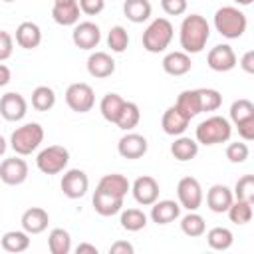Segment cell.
Masks as SVG:
<instances>
[{
  "label": "cell",
  "instance_id": "obj_1",
  "mask_svg": "<svg viewBox=\"0 0 254 254\" xmlns=\"http://www.w3.org/2000/svg\"><path fill=\"white\" fill-rule=\"evenodd\" d=\"M210 38V26L204 16L200 14H190L185 16L179 32V42L183 52L187 54H200Z\"/></svg>",
  "mask_w": 254,
  "mask_h": 254
},
{
  "label": "cell",
  "instance_id": "obj_2",
  "mask_svg": "<svg viewBox=\"0 0 254 254\" xmlns=\"http://www.w3.org/2000/svg\"><path fill=\"white\" fill-rule=\"evenodd\" d=\"M214 28L222 38L236 40L246 32L248 20L246 14L236 6H222L214 12Z\"/></svg>",
  "mask_w": 254,
  "mask_h": 254
},
{
  "label": "cell",
  "instance_id": "obj_3",
  "mask_svg": "<svg viewBox=\"0 0 254 254\" xmlns=\"http://www.w3.org/2000/svg\"><path fill=\"white\" fill-rule=\"evenodd\" d=\"M232 135V127L230 121L222 115H210L204 121H200L196 125L194 137L196 143L200 145H218V143H226Z\"/></svg>",
  "mask_w": 254,
  "mask_h": 254
},
{
  "label": "cell",
  "instance_id": "obj_4",
  "mask_svg": "<svg viewBox=\"0 0 254 254\" xmlns=\"http://www.w3.org/2000/svg\"><path fill=\"white\" fill-rule=\"evenodd\" d=\"M175 36V30H173V24L167 20V18H155L143 32V48L149 52V54H161L169 48L171 40Z\"/></svg>",
  "mask_w": 254,
  "mask_h": 254
},
{
  "label": "cell",
  "instance_id": "obj_5",
  "mask_svg": "<svg viewBox=\"0 0 254 254\" xmlns=\"http://www.w3.org/2000/svg\"><path fill=\"white\" fill-rule=\"evenodd\" d=\"M44 141V127L40 123H24L16 127L10 135V147L16 155H30L34 153Z\"/></svg>",
  "mask_w": 254,
  "mask_h": 254
},
{
  "label": "cell",
  "instance_id": "obj_6",
  "mask_svg": "<svg viewBox=\"0 0 254 254\" xmlns=\"http://www.w3.org/2000/svg\"><path fill=\"white\" fill-rule=\"evenodd\" d=\"M69 163V151L62 145H50L42 149L36 157V165L44 175H58Z\"/></svg>",
  "mask_w": 254,
  "mask_h": 254
},
{
  "label": "cell",
  "instance_id": "obj_7",
  "mask_svg": "<svg viewBox=\"0 0 254 254\" xmlns=\"http://www.w3.org/2000/svg\"><path fill=\"white\" fill-rule=\"evenodd\" d=\"M65 103L75 113H87V111H91V107L95 103V93L89 83L77 81L65 89Z\"/></svg>",
  "mask_w": 254,
  "mask_h": 254
},
{
  "label": "cell",
  "instance_id": "obj_8",
  "mask_svg": "<svg viewBox=\"0 0 254 254\" xmlns=\"http://www.w3.org/2000/svg\"><path fill=\"white\" fill-rule=\"evenodd\" d=\"M177 196L181 208L198 210L202 204V187L194 177H183L177 185Z\"/></svg>",
  "mask_w": 254,
  "mask_h": 254
},
{
  "label": "cell",
  "instance_id": "obj_9",
  "mask_svg": "<svg viewBox=\"0 0 254 254\" xmlns=\"http://www.w3.org/2000/svg\"><path fill=\"white\" fill-rule=\"evenodd\" d=\"M71 40L79 50H93L101 42V30L93 22H77L71 32Z\"/></svg>",
  "mask_w": 254,
  "mask_h": 254
},
{
  "label": "cell",
  "instance_id": "obj_10",
  "mask_svg": "<svg viewBox=\"0 0 254 254\" xmlns=\"http://www.w3.org/2000/svg\"><path fill=\"white\" fill-rule=\"evenodd\" d=\"M28 113V101L16 91H8L0 97V115L6 121H22Z\"/></svg>",
  "mask_w": 254,
  "mask_h": 254
},
{
  "label": "cell",
  "instance_id": "obj_11",
  "mask_svg": "<svg viewBox=\"0 0 254 254\" xmlns=\"http://www.w3.org/2000/svg\"><path fill=\"white\" fill-rule=\"evenodd\" d=\"M28 179V163L20 157H10L0 163V181L4 185L16 187Z\"/></svg>",
  "mask_w": 254,
  "mask_h": 254
},
{
  "label": "cell",
  "instance_id": "obj_12",
  "mask_svg": "<svg viewBox=\"0 0 254 254\" xmlns=\"http://www.w3.org/2000/svg\"><path fill=\"white\" fill-rule=\"evenodd\" d=\"M60 187L67 198H81L89 189V179L81 169H69L64 173Z\"/></svg>",
  "mask_w": 254,
  "mask_h": 254
},
{
  "label": "cell",
  "instance_id": "obj_13",
  "mask_svg": "<svg viewBox=\"0 0 254 254\" xmlns=\"http://www.w3.org/2000/svg\"><path fill=\"white\" fill-rule=\"evenodd\" d=\"M131 192H133V198L141 204V206H151L157 198H159V183L157 179L149 177V175H143V177H137L135 183L131 185Z\"/></svg>",
  "mask_w": 254,
  "mask_h": 254
},
{
  "label": "cell",
  "instance_id": "obj_14",
  "mask_svg": "<svg viewBox=\"0 0 254 254\" xmlns=\"http://www.w3.org/2000/svg\"><path fill=\"white\" fill-rule=\"evenodd\" d=\"M206 64L212 71H230L236 67V54L228 44H218L214 48H210L208 56H206Z\"/></svg>",
  "mask_w": 254,
  "mask_h": 254
},
{
  "label": "cell",
  "instance_id": "obj_15",
  "mask_svg": "<svg viewBox=\"0 0 254 254\" xmlns=\"http://www.w3.org/2000/svg\"><path fill=\"white\" fill-rule=\"evenodd\" d=\"M147 149L149 143L139 133H125L117 143V151L123 159H141L147 153Z\"/></svg>",
  "mask_w": 254,
  "mask_h": 254
},
{
  "label": "cell",
  "instance_id": "obj_16",
  "mask_svg": "<svg viewBox=\"0 0 254 254\" xmlns=\"http://www.w3.org/2000/svg\"><path fill=\"white\" fill-rule=\"evenodd\" d=\"M115 71V60L107 52H93L87 58V73L95 79H105Z\"/></svg>",
  "mask_w": 254,
  "mask_h": 254
},
{
  "label": "cell",
  "instance_id": "obj_17",
  "mask_svg": "<svg viewBox=\"0 0 254 254\" xmlns=\"http://www.w3.org/2000/svg\"><path fill=\"white\" fill-rule=\"evenodd\" d=\"M79 4L77 0H64V2H54L52 8V18L60 26H75L79 22Z\"/></svg>",
  "mask_w": 254,
  "mask_h": 254
},
{
  "label": "cell",
  "instance_id": "obj_18",
  "mask_svg": "<svg viewBox=\"0 0 254 254\" xmlns=\"http://www.w3.org/2000/svg\"><path fill=\"white\" fill-rule=\"evenodd\" d=\"M181 216V204L175 200H155L151 204V220L157 224H171Z\"/></svg>",
  "mask_w": 254,
  "mask_h": 254
},
{
  "label": "cell",
  "instance_id": "obj_19",
  "mask_svg": "<svg viewBox=\"0 0 254 254\" xmlns=\"http://www.w3.org/2000/svg\"><path fill=\"white\" fill-rule=\"evenodd\" d=\"M189 123H190V119H189L187 115H183L175 105H171V107L163 113V119H161V127H163V131H165L167 135H171V137H179V135H183V133L187 131Z\"/></svg>",
  "mask_w": 254,
  "mask_h": 254
},
{
  "label": "cell",
  "instance_id": "obj_20",
  "mask_svg": "<svg viewBox=\"0 0 254 254\" xmlns=\"http://www.w3.org/2000/svg\"><path fill=\"white\" fill-rule=\"evenodd\" d=\"M232 200H234V194L226 185H212L206 192V206L218 214L226 212L228 206L232 204Z\"/></svg>",
  "mask_w": 254,
  "mask_h": 254
},
{
  "label": "cell",
  "instance_id": "obj_21",
  "mask_svg": "<svg viewBox=\"0 0 254 254\" xmlns=\"http://www.w3.org/2000/svg\"><path fill=\"white\" fill-rule=\"evenodd\" d=\"M20 222H22V230H26L28 234H40V232H44L48 228L50 214L40 206H32V208L24 210Z\"/></svg>",
  "mask_w": 254,
  "mask_h": 254
},
{
  "label": "cell",
  "instance_id": "obj_22",
  "mask_svg": "<svg viewBox=\"0 0 254 254\" xmlns=\"http://www.w3.org/2000/svg\"><path fill=\"white\" fill-rule=\"evenodd\" d=\"M97 189L107 192V194H113V196H121L125 198V194L131 190V183L127 181L125 175H119V173H109V175H103L97 183Z\"/></svg>",
  "mask_w": 254,
  "mask_h": 254
},
{
  "label": "cell",
  "instance_id": "obj_23",
  "mask_svg": "<svg viewBox=\"0 0 254 254\" xmlns=\"http://www.w3.org/2000/svg\"><path fill=\"white\" fill-rule=\"evenodd\" d=\"M91 202H93L95 212L101 214V216H113V214L121 212V208H123V198L121 196L107 194V192H103L99 189H95Z\"/></svg>",
  "mask_w": 254,
  "mask_h": 254
},
{
  "label": "cell",
  "instance_id": "obj_24",
  "mask_svg": "<svg viewBox=\"0 0 254 254\" xmlns=\"http://www.w3.org/2000/svg\"><path fill=\"white\" fill-rule=\"evenodd\" d=\"M16 44L24 50H34L42 44V30L36 22H22L16 28Z\"/></svg>",
  "mask_w": 254,
  "mask_h": 254
},
{
  "label": "cell",
  "instance_id": "obj_25",
  "mask_svg": "<svg viewBox=\"0 0 254 254\" xmlns=\"http://www.w3.org/2000/svg\"><path fill=\"white\" fill-rule=\"evenodd\" d=\"M190 67H192V62L187 52H169L163 58V69L169 75H175V77L185 75L190 71Z\"/></svg>",
  "mask_w": 254,
  "mask_h": 254
},
{
  "label": "cell",
  "instance_id": "obj_26",
  "mask_svg": "<svg viewBox=\"0 0 254 254\" xmlns=\"http://www.w3.org/2000/svg\"><path fill=\"white\" fill-rule=\"evenodd\" d=\"M151 2L149 0H125L123 2V14L133 24H143L151 18Z\"/></svg>",
  "mask_w": 254,
  "mask_h": 254
},
{
  "label": "cell",
  "instance_id": "obj_27",
  "mask_svg": "<svg viewBox=\"0 0 254 254\" xmlns=\"http://www.w3.org/2000/svg\"><path fill=\"white\" fill-rule=\"evenodd\" d=\"M171 155L177 159V161H190L198 155V143L196 139H190V137H185V135H179L173 145H171Z\"/></svg>",
  "mask_w": 254,
  "mask_h": 254
},
{
  "label": "cell",
  "instance_id": "obj_28",
  "mask_svg": "<svg viewBox=\"0 0 254 254\" xmlns=\"http://www.w3.org/2000/svg\"><path fill=\"white\" fill-rule=\"evenodd\" d=\"M0 244L6 252L18 254V252H24L30 248V234L26 230H8L0 238Z\"/></svg>",
  "mask_w": 254,
  "mask_h": 254
},
{
  "label": "cell",
  "instance_id": "obj_29",
  "mask_svg": "<svg viewBox=\"0 0 254 254\" xmlns=\"http://www.w3.org/2000/svg\"><path fill=\"white\" fill-rule=\"evenodd\" d=\"M175 107L183 115H187L189 119H192L194 115H198L200 113V105H198V93H196V89H185V91H181L179 97H177Z\"/></svg>",
  "mask_w": 254,
  "mask_h": 254
},
{
  "label": "cell",
  "instance_id": "obj_30",
  "mask_svg": "<svg viewBox=\"0 0 254 254\" xmlns=\"http://www.w3.org/2000/svg\"><path fill=\"white\" fill-rule=\"evenodd\" d=\"M123 103H125V99L119 93H105L103 99H101V103H99V111H101L103 119L109 121V123H115L117 117H119V113H121Z\"/></svg>",
  "mask_w": 254,
  "mask_h": 254
},
{
  "label": "cell",
  "instance_id": "obj_31",
  "mask_svg": "<svg viewBox=\"0 0 254 254\" xmlns=\"http://www.w3.org/2000/svg\"><path fill=\"white\" fill-rule=\"evenodd\" d=\"M139 121H141L139 105L133 103V101H125L123 107H121V113H119V117L115 121V125L119 129H123V131H131V129H135L139 125Z\"/></svg>",
  "mask_w": 254,
  "mask_h": 254
},
{
  "label": "cell",
  "instance_id": "obj_32",
  "mask_svg": "<svg viewBox=\"0 0 254 254\" xmlns=\"http://www.w3.org/2000/svg\"><path fill=\"white\" fill-rule=\"evenodd\" d=\"M181 230L190 236V238H198L206 232V224H204V218L196 212V210H189V214H185L181 218Z\"/></svg>",
  "mask_w": 254,
  "mask_h": 254
},
{
  "label": "cell",
  "instance_id": "obj_33",
  "mask_svg": "<svg viewBox=\"0 0 254 254\" xmlns=\"http://www.w3.org/2000/svg\"><path fill=\"white\" fill-rule=\"evenodd\" d=\"M206 242H208V246L212 248V250H228L230 246H232V242H234V236H232V232L228 230V228H224V226H214V228H210L208 232H206Z\"/></svg>",
  "mask_w": 254,
  "mask_h": 254
},
{
  "label": "cell",
  "instance_id": "obj_34",
  "mask_svg": "<svg viewBox=\"0 0 254 254\" xmlns=\"http://www.w3.org/2000/svg\"><path fill=\"white\" fill-rule=\"evenodd\" d=\"M56 105V91L48 85H38L32 91V107L36 111H50Z\"/></svg>",
  "mask_w": 254,
  "mask_h": 254
},
{
  "label": "cell",
  "instance_id": "obj_35",
  "mask_svg": "<svg viewBox=\"0 0 254 254\" xmlns=\"http://www.w3.org/2000/svg\"><path fill=\"white\" fill-rule=\"evenodd\" d=\"M228 218L234 224H246L252 220V200H242L236 198L232 200V204L228 206Z\"/></svg>",
  "mask_w": 254,
  "mask_h": 254
},
{
  "label": "cell",
  "instance_id": "obj_36",
  "mask_svg": "<svg viewBox=\"0 0 254 254\" xmlns=\"http://www.w3.org/2000/svg\"><path fill=\"white\" fill-rule=\"evenodd\" d=\"M121 226L129 232H139L147 226V214L141 210V208H127L121 212V218H119Z\"/></svg>",
  "mask_w": 254,
  "mask_h": 254
},
{
  "label": "cell",
  "instance_id": "obj_37",
  "mask_svg": "<svg viewBox=\"0 0 254 254\" xmlns=\"http://www.w3.org/2000/svg\"><path fill=\"white\" fill-rule=\"evenodd\" d=\"M48 246L52 254H69L71 250V236L64 228H54L48 236Z\"/></svg>",
  "mask_w": 254,
  "mask_h": 254
},
{
  "label": "cell",
  "instance_id": "obj_38",
  "mask_svg": "<svg viewBox=\"0 0 254 254\" xmlns=\"http://www.w3.org/2000/svg\"><path fill=\"white\" fill-rule=\"evenodd\" d=\"M198 93V105H200V113L204 111H216L220 105H222V95L218 89H212V87H200L196 89Z\"/></svg>",
  "mask_w": 254,
  "mask_h": 254
},
{
  "label": "cell",
  "instance_id": "obj_39",
  "mask_svg": "<svg viewBox=\"0 0 254 254\" xmlns=\"http://www.w3.org/2000/svg\"><path fill=\"white\" fill-rule=\"evenodd\" d=\"M107 46L111 48V52L115 54H123L129 46V34L123 26H113L107 34Z\"/></svg>",
  "mask_w": 254,
  "mask_h": 254
},
{
  "label": "cell",
  "instance_id": "obj_40",
  "mask_svg": "<svg viewBox=\"0 0 254 254\" xmlns=\"http://www.w3.org/2000/svg\"><path fill=\"white\" fill-rule=\"evenodd\" d=\"M250 117H254V103L250 99L242 97V99H236L230 105V119H232L234 125L244 121V119H250Z\"/></svg>",
  "mask_w": 254,
  "mask_h": 254
},
{
  "label": "cell",
  "instance_id": "obj_41",
  "mask_svg": "<svg viewBox=\"0 0 254 254\" xmlns=\"http://www.w3.org/2000/svg\"><path fill=\"white\" fill-rule=\"evenodd\" d=\"M234 198H242V200H254V175H242L232 190Z\"/></svg>",
  "mask_w": 254,
  "mask_h": 254
},
{
  "label": "cell",
  "instance_id": "obj_42",
  "mask_svg": "<svg viewBox=\"0 0 254 254\" xmlns=\"http://www.w3.org/2000/svg\"><path fill=\"white\" fill-rule=\"evenodd\" d=\"M248 155H250V149H248V145L246 143H230L228 147H226V159L230 161V163H234V165H240V163H244L246 159H248Z\"/></svg>",
  "mask_w": 254,
  "mask_h": 254
},
{
  "label": "cell",
  "instance_id": "obj_43",
  "mask_svg": "<svg viewBox=\"0 0 254 254\" xmlns=\"http://www.w3.org/2000/svg\"><path fill=\"white\" fill-rule=\"evenodd\" d=\"M189 2L187 0H161V8L169 16H181L187 12Z\"/></svg>",
  "mask_w": 254,
  "mask_h": 254
},
{
  "label": "cell",
  "instance_id": "obj_44",
  "mask_svg": "<svg viewBox=\"0 0 254 254\" xmlns=\"http://www.w3.org/2000/svg\"><path fill=\"white\" fill-rule=\"evenodd\" d=\"M77 4H79V10L87 16H97L105 8V0H77Z\"/></svg>",
  "mask_w": 254,
  "mask_h": 254
},
{
  "label": "cell",
  "instance_id": "obj_45",
  "mask_svg": "<svg viewBox=\"0 0 254 254\" xmlns=\"http://www.w3.org/2000/svg\"><path fill=\"white\" fill-rule=\"evenodd\" d=\"M14 52V40L6 30H0V62H6Z\"/></svg>",
  "mask_w": 254,
  "mask_h": 254
},
{
  "label": "cell",
  "instance_id": "obj_46",
  "mask_svg": "<svg viewBox=\"0 0 254 254\" xmlns=\"http://www.w3.org/2000/svg\"><path fill=\"white\" fill-rule=\"evenodd\" d=\"M236 129H238V135H240L244 141H252V139H254V117L236 123Z\"/></svg>",
  "mask_w": 254,
  "mask_h": 254
},
{
  "label": "cell",
  "instance_id": "obj_47",
  "mask_svg": "<svg viewBox=\"0 0 254 254\" xmlns=\"http://www.w3.org/2000/svg\"><path fill=\"white\" fill-rule=\"evenodd\" d=\"M133 252H135V248L127 240H117L109 246V254H133Z\"/></svg>",
  "mask_w": 254,
  "mask_h": 254
},
{
  "label": "cell",
  "instance_id": "obj_48",
  "mask_svg": "<svg viewBox=\"0 0 254 254\" xmlns=\"http://www.w3.org/2000/svg\"><path fill=\"white\" fill-rule=\"evenodd\" d=\"M240 67H242L246 73H254V52H252V50H248V52L242 56Z\"/></svg>",
  "mask_w": 254,
  "mask_h": 254
},
{
  "label": "cell",
  "instance_id": "obj_49",
  "mask_svg": "<svg viewBox=\"0 0 254 254\" xmlns=\"http://www.w3.org/2000/svg\"><path fill=\"white\" fill-rule=\"evenodd\" d=\"M75 252H77V254H97L99 250H97V246H95V244H89V242H81V244H77Z\"/></svg>",
  "mask_w": 254,
  "mask_h": 254
},
{
  "label": "cell",
  "instance_id": "obj_50",
  "mask_svg": "<svg viewBox=\"0 0 254 254\" xmlns=\"http://www.w3.org/2000/svg\"><path fill=\"white\" fill-rule=\"evenodd\" d=\"M10 79H12V73H10V67H8V65H4V64L0 62V87H4V85H8V83H10Z\"/></svg>",
  "mask_w": 254,
  "mask_h": 254
},
{
  "label": "cell",
  "instance_id": "obj_51",
  "mask_svg": "<svg viewBox=\"0 0 254 254\" xmlns=\"http://www.w3.org/2000/svg\"><path fill=\"white\" fill-rule=\"evenodd\" d=\"M6 149H8V145H6V139H4L2 135H0V157H2L4 153H6Z\"/></svg>",
  "mask_w": 254,
  "mask_h": 254
},
{
  "label": "cell",
  "instance_id": "obj_52",
  "mask_svg": "<svg viewBox=\"0 0 254 254\" xmlns=\"http://www.w3.org/2000/svg\"><path fill=\"white\" fill-rule=\"evenodd\" d=\"M234 2H236L238 6H250V4L254 2V0H234Z\"/></svg>",
  "mask_w": 254,
  "mask_h": 254
},
{
  "label": "cell",
  "instance_id": "obj_53",
  "mask_svg": "<svg viewBox=\"0 0 254 254\" xmlns=\"http://www.w3.org/2000/svg\"><path fill=\"white\" fill-rule=\"evenodd\" d=\"M2 2H16V0H2Z\"/></svg>",
  "mask_w": 254,
  "mask_h": 254
},
{
  "label": "cell",
  "instance_id": "obj_54",
  "mask_svg": "<svg viewBox=\"0 0 254 254\" xmlns=\"http://www.w3.org/2000/svg\"><path fill=\"white\" fill-rule=\"evenodd\" d=\"M54 2H64V0H54Z\"/></svg>",
  "mask_w": 254,
  "mask_h": 254
}]
</instances>
